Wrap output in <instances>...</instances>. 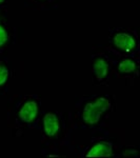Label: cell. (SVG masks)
<instances>
[{"instance_id":"1","label":"cell","mask_w":140,"mask_h":158,"mask_svg":"<svg viewBox=\"0 0 140 158\" xmlns=\"http://www.w3.org/2000/svg\"><path fill=\"white\" fill-rule=\"evenodd\" d=\"M42 157H75V132L71 111H43L38 124Z\"/></svg>"},{"instance_id":"2","label":"cell","mask_w":140,"mask_h":158,"mask_svg":"<svg viewBox=\"0 0 140 158\" xmlns=\"http://www.w3.org/2000/svg\"><path fill=\"white\" fill-rule=\"evenodd\" d=\"M117 110L113 94H85L74 98L71 116L76 131H93L109 126L111 116Z\"/></svg>"},{"instance_id":"3","label":"cell","mask_w":140,"mask_h":158,"mask_svg":"<svg viewBox=\"0 0 140 158\" xmlns=\"http://www.w3.org/2000/svg\"><path fill=\"white\" fill-rule=\"evenodd\" d=\"M43 112L42 97L38 93H18L6 103V124L12 137L20 138L32 130H37Z\"/></svg>"},{"instance_id":"4","label":"cell","mask_w":140,"mask_h":158,"mask_svg":"<svg viewBox=\"0 0 140 158\" xmlns=\"http://www.w3.org/2000/svg\"><path fill=\"white\" fill-rule=\"evenodd\" d=\"M126 144V131L110 127L91 131V136L85 143L75 144V157H111L114 158L120 148Z\"/></svg>"},{"instance_id":"5","label":"cell","mask_w":140,"mask_h":158,"mask_svg":"<svg viewBox=\"0 0 140 158\" xmlns=\"http://www.w3.org/2000/svg\"><path fill=\"white\" fill-rule=\"evenodd\" d=\"M104 44L119 54L140 57V39L135 27H110Z\"/></svg>"},{"instance_id":"6","label":"cell","mask_w":140,"mask_h":158,"mask_svg":"<svg viewBox=\"0 0 140 158\" xmlns=\"http://www.w3.org/2000/svg\"><path fill=\"white\" fill-rule=\"evenodd\" d=\"M109 55L113 69V78L120 80L126 86H134L140 76V57H131L111 50L104 43H100Z\"/></svg>"},{"instance_id":"7","label":"cell","mask_w":140,"mask_h":158,"mask_svg":"<svg viewBox=\"0 0 140 158\" xmlns=\"http://www.w3.org/2000/svg\"><path fill=\"white\" fill-rule=\"evenodd\" d=\"M91 75L93 86L106 88L113 78L112 62L100 43H96L91 51Z\"/></svg>"},{"instance_id":"8","label":"cell","mask_w":140,"mask_h":158,"mask_svg":"<svg viewBox=\"0 0 140 158\" xmlns=\"http://www.w3.org/2000/svg\"><path fill=\"white\" fill-rule=\"evenodd\" d=\"M21 27L13 25L9 20V13L0 14V55H7L13 45L22 40Z\"/></svg>"},{"instance_id":"9","label":"cell","mask_w":140,"mask_h":158,"mask_svg":"<svg viewBox=\"0 0 140 158\" xmlns=\"http://www.w3.org/2000/svg\"><path fill=\"white\" fill-rule=\"evenodd\" d=\"M14 75L15 72L9 55H0V97L9 93Z\"/></svg>"},{"instance_id":"10","label":"cell","mask_w":140,"mask_h":158,"mask_svg":"<svg viewBox=\"0 0 140 158\" xmlns=\"http://www.w3.org/2000/svg\"><path fill=\"white\" fill-rule=\"evenodd\" d=\"M60 0H23V6L27 11L51 12L59 7Z\"/></svg>"},{"instance_id":"11","label":"cell","mask_w":140,"mask_h":158,"mask_svg":"<svg viewBox=\"0 0 140 158\" xmlns=\"http://www.w3.org/2000/svg\"><path fill=\"white\" fill-rule=\"evenodd\" d=\"M114 158H140L139 147L123 144L118 150Z\"/></svg>"},{"instance_id":"12","label":"cell","mask_w":140,"mask_h":158,"mask_svg":"<svg viewBox=\"0 0 140 158\" xmlns=\"http://www.w3.org/2000/svg\"><path fill=\"white\" fill-rule=\"evenodd\" d=\"M9 13V0H0V14Z\"/></svg>"}]
</instances>
